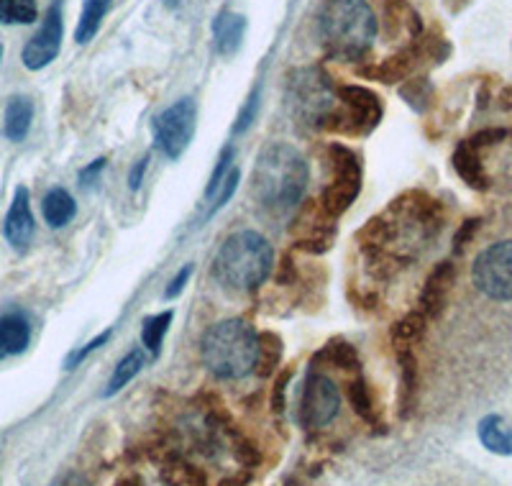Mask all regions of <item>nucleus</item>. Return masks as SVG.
I'll use <instances>...</instances> for the list:
<instances>
[{
	"label": "nucleus",
	"instance_id": "nucleus-1",
	"mask_svg": "<svg viewBox=\"0 0 512 486\" xmlns=\"http://www.w3.org/2000/svg\"><path fill=\"white\" fill-rule=\"evenodd\" d=\"M443 213L441 203L428 192L410 190L392 200L384 213L367 220L359 231V249L369 267L387 277L397 267H408L428 241L441 233Z\"/></svg>",
	"mask_w": 512,
	"mask_h": 486
},
{
	"label": "nucleus",
	"instance_id": "nucleus-2",
	"mask_svg": "<svg viewBox=\"0 0 512 486\" xmlns=\"http://www.w3.org/2000/svg\"><path fill=\"white\" fill-rule=\"evenodd\" d=\"M308 180L310 172L303 154L290 144L274 141L264 146L262 154L256 157L251 172V195L262 208L282 213L303 200Z\"/></svg>",
	"mask_w": 512,
	"mask_h": 486
},
{
	"label": "nucleus",
	"instance_id": "nucleus-3",
	"mask_svg": "<svg viewBox=\"0 0 512 486\" xmlns=\"http://www.w3.org/2000/svg\"><path fill=\"white\" fill-rule=\"evenodd\" d=\"M377 18L364 0H326L318 13V39L328 57L354 62L372 49Z\"/></svg>",
	"mask_w": 512,
	"mask_h": 486
},
{
	"label": "nucleus",
	"instance_id": "nucleus-4",
	"mask_svg": "<svg viewBox=\"0 0 512 486\" xmlns=\"http://www.w3.org/2000/svg\"><path fill=\"white\" fill-rule=\"evenodd\" d=\"M274 269L272 243L256 231L228 236L213 261V277L226 290L249 292L269 279Z\"/></svg>",
	"mask_w": 512,
	"mask_h": 486
},
{
	"label": "nucleus",
	"instance_id": "nucleus-5",
	"mask_svg": "<svg viewBox=\"0 0 512 486\" xmlns=\"http://www.w3.org/2000/svg\"><path fill=\"white\" fill-rule=\"evenodd\" d=\"M203 364L218 379H244L256 369L259 333L246 320H221L203 336Z\"/></svg>",
	"mask_w": 512,
	"mask_h": 486
},
{
	"label": "nucleus",
	"instance_id": "nucleus-6",
	"mask_svg": "<svg viewBox=\"0 0 512 486\" xmlns=\"http://www.w3.org/2000/svg\"><path fill=\"white\" fill-rule=\"evenodd\" d=\"M336 110L323 123V131L344 136H369L384 116L382 98L369 87L341 85L336 87Z\"/></svg>",
	"mask_w": 512,
	"mask_h": 486
},
{
	"label": "nucleus",
	"instance_id": "nucleus-7",
	"mask_svg": "<svg viewBox=\"0 0 512 486\" xmlns=\"http://www.w3.org/2000/svg\"><path fill=\"white\" fill-rule=\"evenodd\" d=\"M328 167H331V180L323 187L318 200L323 210L338 220L361 192V162L349 146L333 141L328 146Z\"/></svg>",
	"mask_w": 512,
	"mask_h": 486
},
{
	"label": "nucleus",
	"instance_id": "nucleus-8",
	"mask_svg": "<svg viewBox=\"0 0 512 486\" xmlns=\"http://www.w3.org/2000/svg\"><path fill=\"white\" fill-rule=\"evenodd\" d=\"M287 98H290L292 113L315 128H323L338 103L336 87L320 70H297L295 75H290Z\"/></svg>",
	"mask_w": 512,
	"mask_h": 486
},
{
	"label": "nucleus",
	"instance_id": "nucleus-9",
	"mask_svg": "<svg viewBox=\"0 0 512 486\" xmlns=\"http://www.w3.org/2000/svg\"><path fill=\"white\" fill-rule=\"evenodd\" d=\"M195 118H198V105L192 98H180L154 118V141H157V149L164 157L175 162L185 154L192 136H195Z\"/></svg>",
	"mask_w": 512,
	"mask_h": 486
},
{
	"label": "nucleus",
	"instance_id": "nucleus-10",
	"mask_svg": "<svg viewBox=\"0 0 512 486\" xmlns=\"http://www.w3.org/2000/svg\"><path fill=\"white\" fill-rule=\"evenodd\" d=\"M472 279L489 300L512 302V241L484 249L474 261Z\"/></svg>",
	"mask_w": 512,
	"mask_h": 486
},
{
	"label": "nucleus",
	"instance_id": "nucleus-11",
	"mask_svg": "<svg viewBox=\"0 0 512 486\" xmlns=\"http://www.w3.org/2000/svg\"><path fill=\"white\" fill-rule=\"evenodd\" d=\"M292 246L305 254H326L336 241V218L323 210L320 200H305L290 226Z\"/></svg>",
	"mask_w": 512,
	"mask_h": 486
},
{
	"label": "nucleus",
	"instance_id": "nucleus-12",
	"mask_svg": "<svg viewBox=\"0 0 512 486\" xmlns=\"http://www.w3.org/2000/svg\"><path fill=\"white\" fill-rule=\"evenodd\" d=\"M338 407H341V392L336 382L323 374H310L305 382L303 402H300V423L308 430L326 428L338 415Z\"/></svg>",
	"mask_w": 512,
	"mask_h": 486
},
{
	"label": "nucleus",
	"instance_id": "nucleus-13",
	"mask_svg": "<svg viewBox=\"0 0 512 486\" xmlns=\"http://www.w3.org/2000/svg\"><path fill=\"white\" fill-rule=\"evenodd\" d=\"M62 31V0H54L52 6H49L47 16H44L41 29L36 31L34 39L24 47V57L21 59H24L26 70H44L47 64H52L57 59L59 49H62Z\"/></svg>",
	"mask_w": 512,
	"mask_h": 486
},
{
	"label": "nucleus",
	"instance_id": "nucleus-14",
	"mask_svg": "<svg viewBox=\"0 0 512 486\" xmlns=\"http://www.w3.org/2000/svg\"><path fill=\"white\" fill-rule=\"evenodd\" d=\"M454 282H456V267L454 261H441L436 264L428 279H425V287L420 292V302H418V310L425 315L428 320L433 318H441L443 310L448 305V295L454 290Z\"/></svg>",
	"mask_w": 512,
	"mask_h": 486
},
{
	"label": "nucleus",
	"instance_id": "nucleus-15",
	"mask_svg": "<svg viewBox=\"0 0 512 486\" xmlns=\"http://www.w3.org/2000/svg\"><path fill=\"white\" fill-rule=\"evenodd\" d=\"M34 213H31V197L29 190L24 185L16 187V195H13L11 210L6 215V223H3V233H6V241L11 243L16 251H26V246L34 238Z\"/></svg>",
	"mask_w": 512,
	"mask_h": 486
},
{
	"label": "nucleus",
	"instance_id": "nucleus-16",
	"mask_svg": "<svg viewBox=\"0 0 512 486\" xmlns=\"http://www.w3.org/2000/svg\"><path fill=\"white\" fill-rule=\"evenodd\" d=\"M420 57H425L423 44H413V47L402 49L397 52L395 57H387L382 64H372V67H364L361 75L364 77H374L379 82H400V80H410V75L415 72V64L420 62Z\"/></svg>",
	"mask_w": 512,
	"mask_h": 486
},
{
	"label": "nucleus",
	"instance_id": "nucleus-17",
	"mask_svg": "<svg viewBox=\"0 0 512 486\" xmlns=\"http://www.w3.org/2000/svg\"><path fill=\"white\" fill-rule=\"evenodd\" d=\"M397 364H400V415L408 417L418 402V356L413 348L397 346Z\"/></svg>",
	"mask_w": 512,
	"mask_h": 486
},
{
	"label": "nucleus",
	"instance_id": "nucleus-18",
	"mask_svg": "<svg viewBox=\"0 0 512 486\" xmlns=\"http://www.w3.org/2000/svg\"><path fill=\"white\" fill-rule=\"evenodd\" d=\"M454 169L459 172L461 180L472 187V190H487V187H489V177H487V172H484V164H482V157H479V149L469 139L461 141V144L456 146Z\"/></svg>",
	"mask_w": 512,
	"mask_h": 486
},
{
	"label": "nucleus",
	"instance_id": "nucleus-19",
	"mask_svg": "<svg viewBox=\"0 0 512 486\" xmlns=\"http://www.w3.org/2000/svg\"><path fill=\"white\" fill-rule=\"evenodd\" d=\"M31 341V328L26 318L11 313L0 318V361L24 353Z\"/></svg>",
	"mask_w": 512,
	"mask_h": 486
},
{
	"label": "nucleus",
	"instance_id": "nucleus-20",
	"mask_svg": "<svg viewBox=\"0 0 512 486\" xmlns=\"http://www.w3.org/2000/svg\"><path fill=\"white\" fill-rule=\"evenodd\" d=\"M246 31V18L239 13L223 11L221 16L213 21V36H216V49L221 54H233L241 47Z\"/></svg>",
	"mask_w": 512,
	"mask_h": 486
},
{
	"label": "nucleus",
	"instance_id": "nucleus-21",
	"mask_svg": "<svg viewBox=\"0 0 512 486\" xmlns=\"http://www.w3.org/2000/svg\"><path fill=\"white\" fill-rule=\"evenodd\" d=\"M31 121H34V103L29 98H16L8 100L6 105V118H3V134L11 141H24L29 134Z\"/></svg>",
	"mask_w": 512,
	"mask_h": 486
},
{
	"label": "nucleus",
	"instance_id": "nucleus-22",
	"mask_svg": "<svg viewBox=\"0 0 512 486\" xmlns=\"http://www.w3.org/2000/svg\"><path fill=\"white\" fill-rule=\"evenodd\" d=\"M41 213L52 228H64L77 215V203L75 197L70 195L62 187H54L47 192L44 203H41Z\"/></svg>",
	"mask_w": 512,
	"mask_h": 486
},
{
	"label": "nucleus",
	"instance_id": "nucleus-23",
	"mask_svg": "<svg viewBox=\"0 0 512 486\" xmlns=\"http://www.w3.org/2000/svg\"><path fill=\"white\" fill-rule=\"evenodd\" d=\"M479 440L497 456H512V428L500 415H487L479 423Z\"/></svg>",
	"mask_w": 512,
	"mask_h": 486
},
{
	"label": "nucleus",
	"instance_id": "nucleus-24",
	"mask_svg": "<svg viewBox=\"0 0 512 486\" xmlns=\"http://www.w3.org/2000/svg\"><path fill=\"white\" fill-rule=\"evenodd\" d=\"M162 484L164 486H208V476L195 463L185 461L180 456H172L162 466Z\"/></svg>",
	"mask_w": 512,
	"mask_h": 486
},
{
	"label": "nucleus",
	"instance_id": "nucleus-25",
	"mask_svg": "<svg viewBox=\"0 0 512 486\" xmlns=\"http://www.w3.org/2000/svg\"><path fill=\"white\" fill-rule=\"evenodd\" d=\"M313 364H331V366H338V369H344V371H354V374H359V369H361L359 351H356L351 343H346L344 338L328 341L326 346L315 353Z\"/></svg>",
	"mask_w": 512,
	"mask_h": 486
},
{
	"label": "nucleus",
	"instance_id": "nucleus-26",
	"mask_svg": "<svg viewBox=\"0 0 512 486\" xmlns=\"http://www.w3.org/2000/svg\"><path fill=\"white\" fill-rule=\"evenodd\" d=\"M113 0H82V13L80 21H77L75 29V41L77 44H88L95 39V34L100 31L105 13L111 11Z\"/></svg>",
	"mask_w": 512,
	"mask_h": 486
},
{
	"label": "nucleus",
	"instance_id": "nucleus-27",
	"mask_svg": "<svg viewBox=\"0 0 512 486\" xmlns=\"http://www.w3.org/2000/svg\"><path fill=\"white\" fill-rule=\"evenodd\" d=\"M282 353H285V343L277 333L272 330H264L259 333V356H256V377L269 379L277 371L282 361Z\"/></svg>",
	"mask_w": 512,
	"mask_h": 486
},
{
	"label": "nucleus",
	"instance_id": "nucleus-28",
	"mask_svg": "<svg viewBox=\"0 0 512 486\" xmlns=\"http://www.w3.org/2000/svg\"><path fill=\"white\" fill-rule=\"evenodd\" d=\"M425 328H428V318H425L420 310H413V313H408L402 320H397L395 325H392V346H408L413 348L415 343L423 341L425 336Z\"/></svg>",
	"mask_w": 512,
	"mask_h": 486
},
{
	"label": "nucleus",
	"instance_id": "nucleus-29",
	"mask_svg": "<svg viewBox=\"0 0 512 486\" xmlns=\"http://www.w3.org/2000/svg\"><path fill=\"white\" fill-rule=\"evenodd\" d=\"M141 369H144V353H141L139 348L128 351L121 359V364L116 366V371H113V377L111 382H108V387H105L103 397H113V394L121 392L123 387H128V382H134L136 374H139Z\"/></svg>",
	"mask_w": 512,
	"mask_h": 486
},
{
	"label": "nucleus",
	"instance_id": "nucleus-30",
	"mask_svg": "<svg viewBox=\"0 0 512 486\" xmlns=\"http://www.w3.org/2000/svg\"><path fill=\"white\" fill-rule=\"evenodd\" d=\"M223 433L228 435V440H231V453L233 458L244 466V469H256L259 463H262V453H259V448L254 446V440L246 438L244 433H241L236 425H226L223 428Z\"/></svg>",
	"mask_w": 512,
	"mask_h": 486
},
{
	"label": "nucleus",
	"instance_id": "nucleus-31",
	"mask_svg": "<svg viewBox=\"0 0 512 486\" xmlns=\"http://www.w3.org/2000/svg\"><path fill=\"white\" fill-rule=\"evenodd\" d=\"M349 400L351 407H354L356 415L369 425H377L379 417H377V407H374V397H372V387L367 384L364 377H356L354 382L349 384Z\"/></svg>",
	"mask_w": 512,
	"mask_h": 486
},
{
	"label": "nucleus",
	"instance_id": "nucleus-32",
	"mask_svg": "<svg viewBox=\"0 0 512 486\" xmlns=\"http://www.w3.org/2000/svg\"><path fill=\"white\" fill-rule=\"evenodd\" d=\"M172 318H175V313H172V310H164V313L152 315V318L144 320L141 343H144V348L152 353V356H159V351H162V341L164 336H167L169 325H172Z\"/></svg>",
	"mask_w": 512,
	"mask_h": 486
},
{
	"label": "nucleus",
	"instance_id": "nucleus-33",
	"mask_svg": "<svg viewBox=\"0 0 512 486\" xmlns=\"http://www.w3.org/2000/svg\"><path fill=\"white\" fill-rule=\"evenodd\" d=\"M39 18L36 0H0V24H34Z\"/></svg>",
	"mask_w": 512,
	"mask_h": 486
},
{
	"label": "nucleus",
	"instance_id": "nucleus-34",
	"mask_svg": "<svg viewBox=\"0 0 512 486\" xmlns=\"http://www.w3.org/2000/svg\"><path fill=\"white\" fill-rule=\"evenodd\" d=\"M400 95L402 100H408V105L415 113H425L433 100V85L428 77H410V80L400 87Z\"/></svg>",
	"mask_w": 512,
	"mask_h": 486
},
{
	"label": "nucleus",
	"instance_id": "nucleus-35",
	"mask_svg": "<svg viewBox=\"0 0 512 486\" xmlns=\"http://www.w3.org/2000/svg\"><path fill=\"white\" fill-rule=\"evenodd\" d=\"M233 154H236V151H233V146L228 144V146H223V151H221V157H218V162H216V169H213V174H210V180H208V187H205V197H213L218 192V187H221V182L226 180V174L231 172V162H233Z\"/></svg>",
	"mask_w": 512,
	"mask_h": 486
},
{
	"label": "nucleus",
	"instance_id": "nucleus-36",
	"mask_svg": "<svg viewBox=\"0 0 512 486\" xmlns=\"http://www.w3.org/2000/svg\"><path fill=\"white\" fill-rule=\"evenodd\" d=\"M292 374H295V369L292 366H287V369H282L280 374H277V379H274L272 384V397H269V405H272V412L274 415H282L287 407V384L292 382Z\"/></svg>",
	"mask_w": 512,
	"mask_h": 486
},
{
	"label": "nucleus",
	"instance_id": "nucleus-37",
	"mask_svg": "<svg viewBox=\"0 0 512 486\" xmlns=\"http://www.w3.org/2000/svg\"><path fill=\"white\" fill-rule=\"evenodd\" d=\"M239 180H241V172L236 167L231 169V172L226 174V180L221 182V187H218V192L213 197H210V208H208V215H213V213H218V210L223 208V205L228 203V200H231L233 197V192H236V187H239Z\"/></svg>",
	"mask_w": 512,
	"mask_h": 486
},
{
	"label": "nucleus",
	"instance_id": "nucleus-38",
	"mask_svg": "<svg viewBox=\"0 0 512 486\" xmlns=\"http://www.w3.org/2000/svg\"><path fill=\"white\" fill-rule=\"evenodd\" d=\"M111 336H113L111 330H105V333H100V336H95L90 343H85V346H82V348H77V351H72L70 356H67V364H64V366H67V369H77V366H80L82 361L88 359L90 353L98 351V348L103 346V343L111 341Z\"/></svg>",
	"mask_w": 512,
	"mask_h": 486
},
{
	"label": "nucleus",
	"instance_id": "nucleus-39",
	"mask_svg": "<svg viewBox=\"0 0 512 486\" xmlns=\"http://www.w3.org/2000/svg\"><path fill=\"white\" fill-rule=\"evenodd\" d=\"M256 108H259V87H256L254 93L249 95V100H246L244 110H241L239 118H236V123H233V134H236V136L246 134V128H249L251 123H254Z\"/></svg>",
	"mask_w": 512,
	"mask_h": 486
},
{
	"label": "nucleus",
	"instance_id": "nucleus-40",
	"mask_svg": "<svg viewBox=\"0 0 512 486\" xmlns=\"http://www.w3.org/2000/svg\"><path fill=\"white\" fill-rule=\"evenodd\" d=\"M274 282L280 284V287H292V284H297L295 259H292L290 251H287V254L282 256V261H280V264H277V269H274Z\"/></svg>",
	"mask_w": 512,
	"mask_h": 486
},
{
	"label": "nucleus",
	"instance_id": "nucleus-41",
	"mask_svg": "<svg viewBox=\"0 0 512 486\" xmlns=\"http://www.w3.org/2000/svg\"><path fill=\"white\" fill-rule=\"evenodd\" d=\"M479 223H482L479 218L464 220V226H461L459 231H456V236H454V254H461V251L469 246V241L474 238V233L479 231Z\"/></svg>",
	"mask_w": 512,
	"mask_h": 486
},
{
	"label": "nucleus",
	"instance_id": "nucleus-42",
	"mask_svg": "<svg viewBox=\"0 0 512 486\" xmlns=\"http://www.w3.org/2000/svg\"><path fill=\"white\" fill-rule=\"evenodd\" d=\"M192 272H195V267H192V264H185V267L177 272V277L169 282V287L164 290V297H167V300H175V297H180L182 290H185V284L190 282Z\"/></svg>",
	"mask_w": 512,
	"mask_h": 486
},
{
	"label": "nucleus",
	"instance_id": "nucleus-43",
	"mask_svg": "<svg viewBox=\"0 0 512 486\" xmlns=\"http://www.w3.org/2000/svg\"><path fill=\"white\" fill-rule=\"evenodd\" d=\"M105 164H108V162H105V159L100 157V159H95V162L90 164V167L82 169V172H80V185L82 187H93L95 182H98L100 172H103V169H105Z\"/></svg>",
	"mask_w": 512,
	"mask_h": 486
},
{
	"label": "nucleus",
	"instance_id": "nucleus-44",
	"mask_svg": "<svg viewBox=\"0 0 512 486\" xmlns=\"http://www.w3.org/2000/svg\"><path fill=\"white\" fill-rule=\"evenodd\" d=\"M146 169H149V154H144V157H141L139 162H136L134 167H131V172H128V187H131V190H134V192L139 190L141 182H144Z\"/></svg>",
	"mask_w": 512,
	"mask_h": 486
},
{
	"label": "nucleus",
	"instance_id": "nucleus-45",
	"mask_svg": "<svg viewBox=\"0 0 512 486\" xmlns=\"http://www.w3.org/2000/svg\"><path fill=\"white\" fill-rule=\"evenodd\" d=\"M408 0H384V13H387V21L390 24H397L400 21V13L405 11Z\"/></svg>",
	"mask_w": 512,
	"mask_h": 486
},
{
	"label": "nucleus",
	"instance_id": "nucleus-46",
	"mask_svg": "<svg viewBox=\"0 0 512 486\" xmlns=\"http://www.w3.org/2000/svg\"><path fill=\"white\" fill-rule=\"evenodd\" d=\"M52 486H90V481L82 474H77V471H67V474L57 476Z\"/></svg>",
	"mask_w": 512,
	"mask_h": 486
},
{
	"label": "nucleus",
	"instance_id": "nucleus-47",
	"mask_svg": "<svg viewBox=\"0 0 512 486\" xmlns=\"http://www.w3.org/2000/svg\"><path fill=\"white\" fill-rule=\"evenodd\" d=\"M251 476L249 474H241V476H233V479H223L221 486H246L249 484Z\"/></svg>",
	"mask_w": 512,
	"mask_h": 486
},
{
	"label": "nucleus",
	"instance_id": "nucleus-48",
	"mask_svg": "<svg viewBox=\"0 0 512 486\" xmlns=\"http://www.w3.org/2000/svg\"><path fill=\"white\" fill-rule=\"evenodd\" d=\"M118 486H144V484H141V479H136V476H131V479H123Z\"/></svg>",
	"mask_w": 512,
	"mask_h": 486
},
{
	"label": "nucleus",
	"instance_id": "nucleus-49",
	"mask_svg": "<svg viewBox=\"0 0 512 486\" xmlns=\"http://www.w3.org/2000/svg\"><path fill=\"white\" fill-rule=\"evenodd\" d=\"M164 3H167L169 8H177V0H164Z\"/></svg>",
	"mask_w": 512,
	"mask_h": 486
},
{
	"label": "nucleus",
	"instance_id": "nucleus-50",
	"mask_svg": "<svg viewBox=\"0 0 512 486\" xmlns=\"http://www.w3.org/2000/svg\"><path fill=\"white\" fill-rule=\"evenodd\" d=\"M0 59H3V47H0Z\"/></svg>",
	"mask_w": 512,
	"mask_h": 486
}]
</instances>
